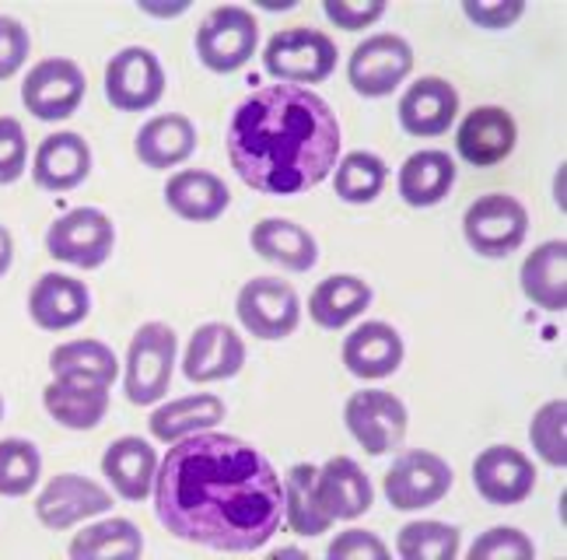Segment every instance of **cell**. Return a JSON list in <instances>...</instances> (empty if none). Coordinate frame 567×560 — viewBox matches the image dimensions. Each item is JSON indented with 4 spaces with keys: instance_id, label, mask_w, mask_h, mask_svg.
<instances>
[{
    "instance_id": "obj_1",
    "label": "cell",
    "mask_w": 567,
    "mask_h": 560,
    "mask_svg": "<svg viewBox=\"0 0 567 560\" xmlns=\"http://www.w3.org/2000/svg\"><path fill=\"white\" fill-rule=\"evenodd\" d=\"M151 494L176 540L225 553L267 547L284 522V477L256 445L217 431L172 445Z\"/></svg>"
},
{
    "instance_id": "obj_2",
    "label": "cell",
    "mask_w": 567,
    "mask_h": 560,
    "mask_svg": "<svg viewBox=\"0 0 567 560\" xmlns=\"http://www.w3.org/2000/svg\"><path fill=\"white\" fill-rule=\"evenodd\" d=\"M228 158L249 189L298 197L337 168L340 120L312 89L267 84L235 110Z\"/></svg>"
},
{
    "instance_id": "obj_3",
    "label": "cell",
    "mask_w": 567,
    "mask_h": 560,
    "mask_svg": "<svg viewBox=\"0 0 567 560\" xmlns=\"http://www.w3.org/2000/svg\"><path fill=\"white\" fill-rule=\"evenodd\" d=\"M176 330L165 322H144V326L130 336L126 348V369H123V390L134 406L162 403L172 372H176Z\"/></svg>"
},
{
    "instance_id": "obj_4",
    "label": "cell",
    "mask_w": 567,
    "mask_h": 560,
    "mask_svg": "<svg viewBox=\"0 0 567 560\" xmlns=\"http://www.w3.org/2000/svg\"><path fill=\"white\" fill-rule=\"evenodd\" d=\"M264 71L280 84H319L337 71V42L319 29H280L264 50Z\"/></svg>"
},
{
    "instance_id": "obj_5",
    "label": "cell",
    "mask_w": 567,
    "mask_h": 560,
    "mask_svg": "<svg viewBox=\"0 0 567 560\" xmlns=\"http://www.w3.org/2000/svg\"><path fill=\"white\" fill-rule=\"evenodd\" d=\"M113 249L116 225L99 207H74L60 214L47 231V252L78 270H99L113 256Z\"/></svg>"
},
{
    "instance_id": "obj_6",
    "label": "cell",
    "mask_w": 567,
    "mask_h": 560,
    "mask_svg": "<svg viewBox=\"0 0 567 560\" xmlns=\"http://www.w3.org/2000/svg\"><path fill=\"white\" fill-rule=\"evenodd\" d=\"M529 231V210L522 200L508 197V193H487L476 197L463 214V235L473 252L487 256V260H505Z\"/></svg>"
},
{
    "instance_id": "obj_7",
    "label": "cell",
    "mask_w": 567,
    "mask_h": 560,
    "mask_svg": "<svg viewBox=\"0 0 567 560\" xmlns=\"http://www.w3.org/2000/svg\"><path fill=\"white\" fill-rule=\"evenodd\" d=\"M259 25L252 11L225 4L204 14L200 29H196V56L207 71L214 74H231L243 71L256 53Z\"/></svg>"
},
{
    "instance_id": "obj_8",
    "label": "cell",
    "mask_w": 567,
    "mask_h": 560,
    "mask_svg": "<svg viewBox=\"0 0 567 560\" xmlns=\"http://www.w3.org/2000/svg\"><path fill=\"white\" fill-rule=\"evenodd\" d=\"M238 322L256 340H288L301 322V298L280 277H252L235 298Z\"/></svg>"
},
{
    "instance_id": "obj_9",
    "label": "cell",
    "mask_w": 567,
    "mask_h": 560,
    "mask_svg": "<svg viewBox=\"0 0 567 560\" xmlns=\"http://www.w3.org/2000/svg\"><path fill=\"white\" fill-rule=\"evenodd\" d=\"M413 71V46L396 32H379L358 42L347 60V77L361 98H385Z\"/></svg>"
},
{
    "instance_id": "obj_10",
    "label": "cell",
    "mask_w": 567,
    "mask_h": 560,
    "mask_svg": "<svg viewBox=\"0 0 567 560\" xmlns=\"http://www.w3.org/2000/svg\"><path fill=\"white\" fill-rule=\"evenodd\" d=\"M165 95V68L147 46H126L105 63V98L120 113H147Z\"/></svg>"
},
{
    "instance_id": "obj_11",
    "label": "cell",
    "mask_w": 567,
    "mask_h": 560,
    "mask_svg": "<svg viewBox=\"0 0 567 560\" xmlns=\"http://www.w3.org/2000/svg\"><path fill=\"white\" fill-rule=\"evenodd\" d=\"M84 89H89V81H84V71L74 60L50 56V60H39L29 71L25 84H21V102H25V110L35 120L60 123V120H71L81 110Z\"/></svg>"
},
{
    "instance_id": "obj_12",
    "label": "cell",
    "mask_w": 567,
    "mask_h": 560,
    "mask_svg": "<svg viewBox=\"0 0 567 560\" xmlns=\"http://www.w3.org/2000/svg\"><path fill=\"white\" fill-rule=\"evenodd\" d=\"M385 498L396 511H421L439 505L452 490V466L427 448H410L385 473Z\"/></svg>"
},
{
    "instance_id": "obj_13",
    "label": "cell",
    "mask_w": 567,
    "mask_h": 560,
    "mask_svg": "<svg viewBox=\"0 0 567 560\" xmlns=\"http://www.w3.org/2000/svg\"><path fill=\"white\" fill-rule=\"evenodd\" d=\"M343 421L368 456H385V452H396L403 445L410 414L400 396L385 390H361L347 400Z\"/></svg>"
},
{
    "instance_id": "obj_14",
    "label": "cell",
    "mask_w": 567,
    "mask_h": 560,
    "mask_svg": "<svg viewBox=\"0 0 567 560\" xmlns=\"http://www.w3.org/2000/svg\"><path fill=\"white\" fill-rule=\"evenodd\" d=\"M113 508V494L81 473H60L35 498V519L50 532H68Z\"/></svg>"
},
{
    "instance_id": "obj_15",
    "label": "cell",
    "mask_w": 567,
    "mask_h": 560,
    "mask_svg": "<svg viewBox=\"0 0 567 560\" xmlns=\"http://www.w3.org/2000/svg\"><path fill=\"white\" fill-rule=\"evenodd\" d=\"M473 487L487 505H522L536 487V466L526 452L512 445H491L473 463Z\"/></svg>"
},
{
    "instance_id": "obj_16",
    "label": "cell",
    "mask_w": 567,
    "mask_h": 560,
    "mask_svg": "<svg viewBox=\"0 0 567 560\" xmlns=\"http://www.w3.org/2000/svg\"><path fill=\"white\" fill-rule=\"evenodd\" d=\"M518 141L515 116L501 105H476L473 113L463 116L455 131V151L473 168H494L505 162Z\"/></svg>"
},
{
    "instance_id": "obj_17",
    "label": "cell",
    "mask_w": 567,
    "mask_h": 560,
    "mask_svg": "<svg viewBox=\"0 0 567 560\" xmlns=\"http://www.w3.org/2000/svg\"><path fill=\"white\" fill-rule=\"evenodd\" d=\"M246 364V340L238 336L228 322H204L189 336L183 357V375L196 385L235 378Z\"/></svg>"
},
{
    "instance_id": "obj_18",
    "label": "cell",
    "mask_w": 567,
    "mask_h": 560,
    "mask_svg": "<svg viewBox=\"0 0 567 560\" xmlns=\"http://www.w3.org/2000/svg\"><path fill=\"white\" fill-rule=\"evenodd\" d=\"M396 116L410 137H442L460 116V92L445 77L427 74L403 92Z\"/></svg>"
},
{
    "instance_id": "obj_19",
    "label": "cell",
    "mask_w": 567,
    "mask_h": 560,
    "mask_svg": "<svg viewBox=\"0 0 567 560\" xmlns=\"http://www.w3.org/2000/svg\"><path fill=\"white\" fill-rule=\"evenodd\" d=\"M92 312V291L84 280L68 273H42L29 291V315L39 330L63 333L74 330Z\"/></svg>"
},
{
    "instance_id": "obj_20",
    "label": "cell",
    "mask_w": 567,
    "mask_h": 560,
    "mask_svg": "<svg viewBox=\"0 0 567 560\" xmlns=\"http://www.w3.org/2000/svg\"><path fill=\"white\" fill-rule=\"evenodd\" d=\"M316 494L322 511L337 522H351L375 505V490L368 473L351 456H333L326 459L316 473Z\"/></svg>"
},
{
    "instance_id": "obj_21",
    "label": "cell",
    "mask_w": 567,
    "mask_h": 560,
    "mask_svg": "<svg viewBox=\"0 0 567 560\" xmlns=\"http://www.w3.org/2000/svg\"><path fill=\"white\" fill-rule=\"evenodd\" d=\"M89 172H92V147L74 131L50 134L35 147L32 179H35L39 189L71 193V189H78L84 179H89Z\"/></svg>"
},
{
    "instance_id": "obj_22",
    "label": "cell",
    "mask_w": 567,
    "mask_h": 560,
    "mask_svg": "<svg viewBox=\"0 0 567 560\" xmlns=\"http://www.w3.org/2000/svg\"><path fill=\"white\" fill-rule=\"evenodd\" d=\"M403 336L389 322H361V326L343 340V364L354 378L379 382L389 378L392 372H400L403 364Z\"/></svg>"
},
{
    "instance_id": "obj_23",
    "label": "cell",
    "mask_w": 567,
    "mask_h": 560,
    "mask_svg": "<svg viewBox=\"0 0 567 560\" xmlns=\"http://www.w3.org/2000/svg\"><path fill=\"white\" fill-rule=\"evenodd\" d=\"M102 477L113 484L123 501H144L155 490L158 477V452L151 442L137 435H123L105 448L102 456Z\"/></svg>"
},
{
    "instance_id": "obj_24",
    "label": "cell",
    "mask_w": 567,
    "mask_h": 560,
    "mask_svg": "<svg viewBox=\"0 0 567 560\" xmlns=\"http://www.w3.org/2000/svg\"><path fill=\"white\" fill-rule=\"evenodd\" d=\"M165 204L168 210L183 221L193 225H210L217 221L231 204V193L225 179H217L214 172L204 168H183L165 183Z\"/></svg>"
},
{
    "instance_id": "obj_25",
    "label": "cell",
    "mask_w": 567,
    "mask_h": 560,
    "mask_svg": "<svg viewBox=\"0 0 567 560\" xmlns=\"http://www.w3.org/2000/svg\"><path fill=\"white\" fill-rule=\"evenodd\" d=\"M522 294H526L543 312H564L567 309V242L550 239L536 246L518 270Z\"/></svg>"
},
{
    "instance_id": "obj_26",
    "label": "cell",
    "mask_w": 567,
    "mask_h": 560,
    "mask_svg": "<svg viewBox=\"0 0 567 560\" xmlns=\"http://www.w3.org/2000/svg\"><path fill=\"white\" fill-rule=\"evenodd\" d=\"M193 151H196V126L183 113H165L147 120L134 137V155L141 158L144 168L155 172L189 162Z\"/></svg>"
},
{
    "instance_id": "obj_27",
    "label": "cell",
    "mask_w": 567,
    "mask_h": 560,
    "mask_svg": "<svg viewBox=\"0 0 567 560\" xmlns=\"http://www.w3.org/2000/svg\"><path fill=\"white\" fill-rule=\"evenodd\" d=\"M249 246L259 260L295 273H305L319 263V246L312 239V231H305L288 218H264L259 225H252Z\"/></svg>"
},
{
    "instance_id": "obj_28",
    "label": "cell",
    "mask_w": 567,
    "mask_h": 560,
    "mask_svg": "<svg viewBox=\"0 0 567 560\" xmlns=\"http://www.w3.org/2000/svg\"><path fill=\"white\" fill-rule=\"evenodd\" d=\"M225 400L214 393H193L183 400H168L162 403L155 414H151L147 427L151 438L162 445H176L189 435H200V431H210L225 421Z\"/></svg>"
},
{
    "instance_id": "obj_29",
    "label": "cell",
    "mask_w": 567,
    "mask_h": 560,
    "mask_svg": "<svg viewBox=\"0 0 567 560\" xmlns=\"http://www.w3.org/2000/svg\"><path fill=\"white\" fill-rule=\"evenodd\" d=\"M50 372L56 382L92 385V390H109L120 375V361L113 348L102 340H71L60 343L50 354Z\"/></svg>"
},
{
    "instance_id": "obj_30",
    "label": "cell",
    "mask_w": 567,
    "mask_h": 560,
    "mask_svg": "<svg viewBox=\"0 0 567 560\" xmlns=\"http://www.w3.org/2000/svg\"><path fill=\"white\" fill-rule=\"evenodd\" d=\"M372 305V284L354 273H333L319 280V288L309 294V315L322 330H343Z\"/></svg>"
},
{
    "instance_id": "obj_31",
    "label": "cell",
    "mask_w": 567,
    "mask_h": 560,
    "mask_svg": "<svg viewBox=\"0 0 567 560\" xmlns=\"http://www.w3.org/2000/svg\"><path fill=\"white\" fill-rule=\"evenodd\" d=\"M455 186V162L445 151H417L410 155L396 176V189L406 207H434Z\"/></svg>"
},
{
    "instance_id": "obj_32",
    "label": "cell",
    "mask_w": 567,
    "mask_h": 560,
    "mask_svg": "<svg viewBox=\"0 0 567 560\" xmlns=\"http://www.w3.org/2000/svg\"><path fill=\"white\" fill-rule=\"evenodd\" d=\"M42 406L47 414L68 431H92L109 414V390H92V385L74 382H50L42 390Z\"/></svg>"
},
{
    "instance_id": "obj_33",
    "label": "cell",
    "mask_w": 567,
    "mask_h": 560,
    "mask_svg": "<svg viewBox=\"0 0 567 560\" xmlns=\"http://www.w3.org/2000/svg\"><path fill=\"white\" fill-rule=\"evenodd\" d=\"M316 473L319 469L312 463H298L284 477V522L295 536H322L333 526V519L319 505Z\"/></svg>"
},
{
    "instance_id": "obj_34",
    "label": "cell",
    "mask_w": 567,
    "mask_h": 560,
    "mask_svg": "<svg viewBox=\"0 0 567 560\" xmlns=\"http://www.w3.org/2000/svg\"><path fill=\"white\" fill-rule=\"evenodd\" d=\"M68 553L74 560H134L144 553V536L130 519H105L95 526H84Z\"/></svg>"
},
{
    "instance_id": "obj_35",
    "label": "cell",
    "mask_w": 567,
    "mask_h": 560,
    "mask_svg": "<svg viewBox=\"0 0 567 560\" xmlns=\"http://www.w3.org/2000/svg\"><path fill=\"white\" fill-rule=\"evenodd\" d=\"M389 168L372 151H351L333 168V186L343 204H372L385 189Z\"/></svg>"
},
{
    "instance_id": "obj_36",
    "label": "cell",
    "mask_w": 567,
    "mask_h": 560,
    "mask_svg": "<svg viewBox=\"0 0 567 560\" xmlns=\"http://www.w3.org/2000/svg\"><path fill=\"white\" fill-rule=\"evenodd\" d=\"M460 547H463L460 529L434 519L410 522L396 536V553L403 560H452L460 557Z\"/></svg>"
},
{
    "instance_id": "obj_37",
    "label": "cell",
    "mask_w": 567,
    "mask_h": 560,
    "mask_svg": "<svg viewBox=\"0 0 567 560\" xmlns=\"http://www.w3.org/2000/svg\"><path fill=\"white\" fill-rule=\"evenodd\" d=\"M39 473L42 456L29 438H0V498H25Z\"/></svg>"
},
{
    "instance_id": "obj_38",
    "label": "cell",
    "mask_w": 567,
    "mask_h": 560,
    "mask_svg": "<svg viewBox=\"0 0 567 560\" xmlns=\"http://www.w3.org/2000/svg\"><path fill=\"white\" fill-rule=\"evenodd\" d=\"M564 421H567V403L564 396L560 400H550L543 403L539 411L533 414V424H529V442L536 448V456L547 463V466H557L564 469L567 466V435H564Z\"/></svg>"
},
{
    "instance_id": "obj_39",
    "label": "cell",
    "mask_w": 567,
    "mask_h": 560,
    "mask_svg": "<svg viewBox=\"0 0 567 560\" xmlns=\"http://www.w3.org/2000/svg\"><path fill=\"white\" fill-rule=\"evenodd\" d=\"M529 557H536V547L515 526H494L470 547V560H529Z\"/></svg>"
},
{
    "instance_id": "obj_40",
    "label": "cell",
    "mask_w": 567,
    "mask_h": 560,
    "mask_svg": "<svg viewBox=\"0 0 567 560\" xmlns=\"http://www.w3.org/2000/svg\"><path fill=\"white\" fill-rule=\"evenodd\" d=\"M29 168V141L25 126L14 116H0V186H11Z\"/></svg>"
},
{
    "instance_id": "obj_41",
    "label": "cell",
    "mask_w": 567,
    "mask_h": 560,
    "mask_svg": "<svg viewBox=\"0 0 567 560\" xmlns=\"http://www.w3.org/2000/svg\"><path fill=\"white\" fill-rule=\"evenodd\" d=\"M32 39L18 18L0 14V81H11L29 63Z\"/></svg>"
},
{
    "instance_id": "obj_42",
    "label": "cell",
    "mask_w": 567,
    "mask_h": 560,
    "mask_svg": "<svg viewBox=\"0 0 567 560\" xmlns=\"http://www.w3.org/2000/svg\"><path fill=\"white\" fill-rule=\"evenodd\" d=\"M322 14L343 32H361V29H372L385 14V4L382 0H326Z\"/></svg>"
},
{
    "instance_id": "obj_43",
    "label": "cell",
    "mask_w": 567,
    "mask_h": 560,
    "mask_svg": "<svg viewBox=\"0 0 567 560\" xmlns=\"http://www.w3.org/2000/svg\"><path fill=\"white\" fill-rule=\"evenodd\" d=\"M330 560H385L389 547L379 540L375 532H364V529H347L340 532L337 540L326 550Z\"/></svg>"
},
{
    "instance_id": "obj_44",
    "label": "cell",
    "mask_w": 567,
    "mask_h": 560,
    "mask_svg": "<svg viewBox=\"0 0 567 560\" xmlns=\"http://www.w3.org/2000/svg\"><path fill=\"white\" fill-rule=\"evenodd\" d=\"M463 14L473 21V25L480 29H512L515 21L526 14V4L522 0H501V4H484V0H466L463 4Z\"/></svg>"
},
{
    "instance_id": "obj_45",
    "label": "cell",
    "mask_w": 567,
    "mask_h": 560,
    "mask_svg": "<svg viewBox=\"0 0 567 560\" xmlns=\"http://www.w3.org/2000/svg\"><path fill=\"white\" fill-rule=\"evenodd\" d=\"M137 8H141L144 14H155V18H179V14L189 11L186 0H179V4H151V0H141Z\"/></svg>"
},
{
    "instance_id": "obj_46",
    "label": "cell",
    "mask_w": 567,
    "mask_h": 560,
    "mask_svg": "<svg viewBox=\"0 0 567 560\" xmlns=\"http://www.w3.org/2000/svg\"><path fill=\"white\" fill-rule=\"evenodd\" d=\"M14 263V239H11V231L0 225V277H4Z\"/></svg>"
},
{
    "instance_id": "obj_47",
    "label": "cell",
    "mask_w": 567,
    "mask_h": 560,
    "mask_svg": "<svg viewBox=\"0 0 567 560\" xmlns=\"http://www.w3.org/2000/svg\"><path fill=\"white\" fill-rule=\"evenodd\" d=\"M0 421H4V396H0Z\"/></svg>"
}]
</instances>
